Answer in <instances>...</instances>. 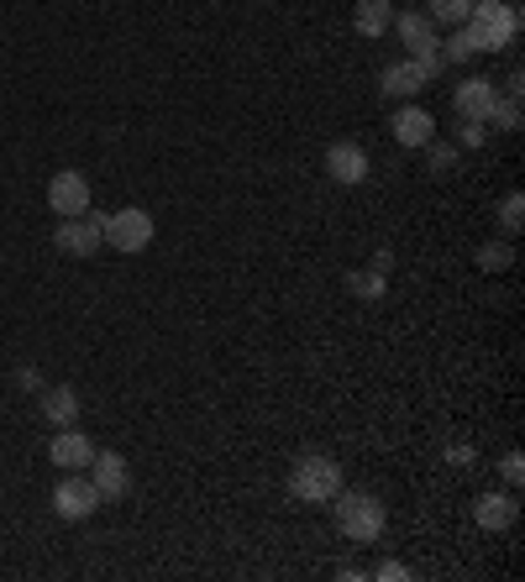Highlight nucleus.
<instances>
[{
    "mask_svg": "<svg viewBox=\"0 0 525 582\" xmlns=\"http://www.w3.org/2000/svg\"><path fill=\"white\" fill-rule=\"evenodd\" d=\"M389 27L400 32V42H405L410 59H415V53H426V48H441V42H437V22H431L426 11H400Z\"/></svg>",
    "mask_w": 525,
    "mask_h": 582,
    "instance_id": "9b49d317",
    "label": "nucleus"
},
{
    "mask_svg": "<svg viewBox=\"0 0 525 582\" xmlns=\"http://www.w3.org/2000/svg\"><path fill=\"white\" fill-rule=\"evenodd\" d=\"M48 205L59 210V221L63 215H85L89 210V178L80 174V169H59L53 184H48Z\"/></svg>",
    "mask_w": 525,
    "mask_h": 582,
    "instance_id": "0eeeda50",
    "label": "nucleus"
},
{
    "mask_svg": "<svg viewBox=\"0 0 525 582\" xmlns=\"http://www.w3.org/2000/svg\"><path fill=\"white\" fill-rule=\"evenodd\" d=\"M42 420L48 425H74L80 420V394L69 388V383H59V388H42Z\"/></svg>",
    "mask_w": 525,
    "mask_h": 582,
    "instance_id": "dca6fc26",
    "label": "nucleus"
},
{
    "mask_svg": "<svg viewBox=\"0 0 525 582\" xmlns=\"http://www.w3.org/2000/svg\"><path fill=\"white\" fill-rule=\"evenodd\" d=\"M499 467H504V478H510V483H521V478H525V457H521V451H504V462H499Z\"/></svg>",
    "mask_w": 525,
    "mask_h": 582,
    "instance_id": "5701e85b",
    "label": "nucleus"
},
{
    "mask_svg": "<svg viewBox=\"0 0 525 582\" xmlns=\"http://www.w3.org/2000/svg\"><path fill=\"white\" fill-rule=\"evenodd\" d=\"M48 457H53L63 472H85L89 457H95V441H89L85 431H74V425H63L59 436H53V446H48Z\"/></svg>",
    "mask_w": 525,
    "mask_h": 582,
    "instance_id": "9d476101",
    "label": "nucleus"
},
{
    "mask_svg": "<svg viewBox=\"0 0 525 582\" xmlns=\"http://www.w3.org/2000/svg\"><path fill=\"white\" fill-rule=\"evenodd\" d=\"M331 520H337V530H342L347 541L374 546L383 535V524H389V515H383V504L374 494H352V488H342V494L331 498Z\"/></svg>",
    "mask_w": 525,
    "mask_h": 582,
    "instance_id": "f03ea898",
    "label": "nucleus"
},
{
    "mask_svg": "<svg viewBox=\"0 0 525 582\" xmlns=\"http://www.w3.org/2000/svg\"><path fill=\"white\" fill-rule=\"evenodd\" d=\"M478 268H510V247H484Z\"/></svg>",
    "mask_w": 525,
    "mask_h": 582,
    "instance_id": "b1692460",
    "label": "nucleus"
},
{
    "mask_svg": "<svg viewBox=\"0 0 525 582\" xmlns=\"http://www.w3.org/2000/svg\"><path fill=\"white\" fill-rule=\"evenodd\" d=\"M495 100H499L495 79H478V74H473V79H463V85H457V95H452V106H457V116H463V121H484Z\"/></svg>",
    "mask_w": 525,
    "mask_h": 582,
    "instance_id": "ddd939ff",
    "label": "nucleus"
},
{
    "mask_svg": "<svg viewBox=\"0 0 525 582\" xmlns=\"http://www.w3.org/2000/svg\"><path fill=\"white\" fill-rule=\"evenodd\" d=\"M342 488H347V478H342V462H331V457H300L290 472V494L300 504H331Z\"/></svg>",
    "mask_w": 525,
    "mask_h": 582,
    "instance_id": "7ed1b4c3",
    "label": "nucleus"
},
{
    "mask_svg": "<svg viewBox=\"0 0 525 582\" xmlns=\"http://www.w3.org/2000/svg\"><path fill=\"white\" fill-rule=\"evenodd\" d=\"M352 284H357V289H368V299H374V294L383 289V278H379V273H368V278H363V273H357V278H352Z\"/></svg>",
    "mask_w": 525,
    "mask_h": 582,
    "instance_id": "bb28decb",
    "label": "nucleus"
},
{
    "mask_svg": "<svg viewBox=\"0 0 525 582\" xmlns=\"http://www.w3.org/2000/svg\"><path fill=\"white\" fill-rule=\"evenodd\" d=\"M484 126L521 132V95H504V100H495V106H489V116H484Z\"/></svg>",
    "mask_w": 525,
    "mask_h": 582,
    "instance_id": "a211bd4d",
    "label": "nucleus"
},
{
    "mask_svg": "<svg viewBox=\"0 0 525 582\" xmlns=\"http://www.w3.org/2000/svg\"><path fill=\"white\" fill-rule=\"evenodd\" d=\"M510 5H515V0H510Z\"/></svg>",
    "mask_w": 525,
    "mask_h": 582,
    "instance_id": "cd10ccee",
    "label": "nucleus"
},
{
    "mask_svg": "<svg viewBox=\"0 0 525 582\" xmlns=\"http://www.w3.org/2000/svg\"><path fill=\"white\" fill-rule=\"evenodd\" d=\"M389 22H394V5H389V0H357V11H352V32H357V37H368V42L383 37Z\"/></svg>",
    "mask_w": 525,
    "mask_h": 582,
    "instance_id": "2eb2a0df",
    "label": "nucleus"
},
{
    "mask_svg": "<svg viewBox=\"0 0 525 582\" xmlns=\"http://www.w3.org/2000/svg\"><path fill=\"white\" fill-rule=\"evenodd\" d=\"M16 388H22V394H32V388H42V379H37L32 368H16Z\"/></svg>",
    "mask_w": 525,
    "mask_h": 582,
    "instance_id": "a878e982",
    "label": "nucleus"
},
{
    "mask_svg": "<svg viewBox=\"0 0 525 582\" xmlns=\"http://www.w3.org/2000/svg\"><path fill=\"white\" fill-rule=\"evenodd\" d=\"M431 137H437V121L426 116L420 106H405V111L394 116V143L400 147H426Z\"/></svg>",
    "mask_w": 525,
    "mask_h": 582,
    "instance_id": "4468645a",
    "label": "nucleus"
},
{
    "mask_svg": "<svg viewBox=\"0 0 525 582\" xmlns=\"http://www.w3.org/2000/svg\"><path fill=\"white\" fill-rule=\"evenodd\" d=\"M521 210H525V200H521V195H515V189H510V195L499 200V221H504L510 232H521Z\"/></svg>",
    "mask_w": 525,
    "mask_h": 582,
    "instance_id": "4be33fe9",
    "label": "nucleus"
},
{
    "mask_svg": "<svg viewBox=\"0 0 525 582\" xmlns=\"http://www.w3.org/2000/svg\"><path fill=\"white\" fill-rule=\"evenodd\" d=\"M89 483L100 488V504L111 498H126V488H132V472H126V457H117V451H95L89 457Z\"/></svg>",
    "mask_w": 525,
    "mask_h": 582,
    "instance_id": "6e6552de",
    "label": "nucleus"
},
{
    "mask_svg": "<svg viewBox=\"0 0 525 582\" xmlns=\"http://www.w3.org/2000/svg\"><path fill=\"white\" fill-rule=\"evenodd\" d=\"M326 174L337 184H363L368 178V152L357 143H331L326 147Z\"/></svg>",
    "mask_w": 525,
    "mask_h": 582,
    "instance_id": "1a4fd4ad",
    "label": "nucleus"
},
{
    "mask_svg": "<svg viewBox=\"0 0 525 582\" xmlns=\"http://www.w3.org/2000/svg\"><path fill=\"white\" fill-rule=\"evenodd\" d=\"M441 59H447V63H467V59H473V37H467L463 27H452V37L441 42Z\"/></svg>",
    "mask_w": 525,
    "mask_h": 582,
    "instance_id": "412c9836",
    "label": "nucleus"
},
{
    "mask_svg": "<svg viewBox=\"0 0 525 582\" xmlns=\"http://www.w3.org/2000/svg\"><path fill=\"white\" fill-rule=\"evenodd\" d=\"M374 578H379V582H400V578H410V572L400 567V561H379V567H374Z\"/></svg>",
    "mask_w": 525,
    "mask_h": 582,
    "instance_id": "393cba45",
    "label": "nucleus"
},
{
    "mask_svg": "<svg viewBox=\"0 0 525 582\" xmlns=\"http://www.w3.org/2000/svg\"><path fill=\"white\" fill-rule=\"evenodd\" d=\"M53 247L69 252V258H95L106 247V215H63L59 232H53Z\"/></svg>",
    "mask_w": 525,
    "mask_h": 582,
    "instance_id": "20e7f679",
    "label": "nucleus"
},
{
    "mask_svg": "<svg viewBox=\"0 0 525 582\" xmlns=\"http://www.w3.org/2000/svg\"><path fill=\"white\" fill-rule=\"evenodd\" d=\"M100 509V488L89 483L85 472H69L59 488H53V515L59 520H89Z\"/></svg>",
    "mask_w": 525,
    "mask_h": 582,
    "instance_id": "423d86ee",
    "label": "nucleus"
},
{
    "mask_svg": "<svg viewBox=\"0 0 525 582\" xmlns=\"http://www.w3.org/2000/svg\"><path fill=\"white\" fill-rule=\"evenodd\" d=\"M463 32L473 37V53H499L521 37V5L510 0H473Z\"/></svg>",
    "mask_w": 525,
    "mask_h": 582,
    "instance_id": "f257e3e1",
    "label": "nucleus"
},
{
    "mask_svg": "<svg viewBox=\"0 0 525 582\" xmlns=\"http://www.w3.org/2000/svg\"><path fill=\"white\" fill-rule=\"evenodd\" d=\"M426 85H431V79H426V69H420L415 59L389 63V69L379 74V89L389 95V100H410V95H420Z\"/></svg>",
    "mask_w": 525,
    "mask_h": 582,
    "instance_id": "f8f14e48",
    "label": "nucleus"
},
{
    "mask_svg": "<svg viewBox=\"0 0 525 582\" xmlns=\"http://www.w3.org/2000/svg\"><path fill=\"white\" fill-rule=\"evenodd\" d=\"M467 11H473V0H431V5H426V16H431L437 27H463Z\"/></svg>",
    "mask_w": 525,
    "mask_h": 582,
    "instance_id": "6ab92c4d",
    "label": "nucleus"
},
{
    "mask_svg": "<svg viewBox=\"0 0 525 582\" xmlns=\"http://www.w3.org/2000/svg\"><path fill=\"white\" fill-rule=\"evenodd\" d=\"M426 158H431V174H452V169H457V147L437 143V137L426 143Z\"/></svg>",
    "mask_w": 525,
    "mask_h": 582,
    "instance_id": "aec40b11",
    "label": "nucleus"
},
{
    "mask_svg": "<svg viewBox=\"0 0 525 582\" xmlns=\"http://www.w3.org/2000/svg\"><path fill=\"white\" fill-rule=\"evenodd\" d=\"M473 515H478V524H484V530H510V524H515V498H510V494H484Z\"/></svg>",
    "mask_w": 525,
    "mask_h": 582,
    "instance_id": "f3484780",
    "label": "nucleus"
},
{
    "mask_svg": "<svg viewBox=\"0 0 525 582\" xmlns=\"http://www.w3.org/2000/svg\"><path fill=\"white\" fill-rule=\"evenodd\" d=\"M147 242H152V215L137 210V205H126L117 215H106V247L111 252H147Z\"/></svg>",
    "mask_w": 525,
    "mask_h": 582,
    "instance_id": "39448f33",
    "label": "nucleus"
}]
</instances>
